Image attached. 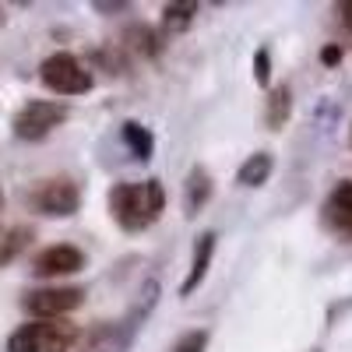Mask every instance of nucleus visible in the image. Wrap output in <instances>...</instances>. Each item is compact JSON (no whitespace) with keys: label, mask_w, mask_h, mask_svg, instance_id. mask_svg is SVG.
<instances>
[{"label":"nucleus","mask_w":352,"mask_h":352,"mask_svg":"<svg viewBox=\"0 0 352 352\" xmlns=\"http://www.w3.org/2000/svg\"><path fill=\"white\" fill-rule=\"evenodd\" d=\"M264 127L268 131H282L292 116V88L289 85H272L268 99H264Z\"/></svg>","instance_id":"nucleus-13"},{"label":"nucleus","mask_w":352,"mask_h":352,"mask_svg":"<svg viewBox=\"0 0 352 352\" xmlns=\"http://www.w3.org/2000/svg\"><path fill=\"white\" fill-rule=\"evenodd\" d=\"M197 11H201V4H194V0L166 4L162 8V28H166V32H184V28H190V21H194Z\"/></svg>","instance_id":"nucleus-17"},{"label":"nucleus","mask_w":352,"mask_h":352,"mask_svg":"<svg viewBox=\"0 0 352 352\" xmlns=\"http://www.w3.org/2000/svg\"><path fill=\"white\" fill-rule=\"evenodd\" d=\"M335 21H338V36H342V50H352V0L335 4Z\"/></svg>","instance_id":"nucleus-20"},{"label":"nucleus","mask_w":352,"mask_h":352,"mask_svg":"<svg viewBox=\"0 0 352 352\" xmlns=\"http://www.w3.org/2000/svg\"><path fill=\"white\" fill-rule=\"evenodd\" d=\"M39 81L53 96H85V92H92V85H96L88 64L81 60V56L67 53V50L50 53L39 64Z\"/></svg>","instance_id":"nucleus-4"},{"label":"nucleus","mask_w":352,"mask_h":352,"mask_svg":"<svg viewBox=\"0 0 352 352\" xmlns=\"http://www.w3.org/2000/svg\"><path fill=\"white\" fill-rule=\"evenodd\" d=\"M106 204H109V219L124 232H144L166 212V187L159 180L113 184L106 194Z\"/></svg>","instance_id":"nucleus-1"},{"label":"nucleus","mask_w":352,"mask_h":352,"mask_svg":"<svg viewBox=\"0 0 352 352\" xmlns=\"http://www.w3.org/2000/svg\"><path fill=\"white\" fill-rule=\"evenodd\" d=\"M120 141L127 144V152H131L138 162H148V159L155 155V138H152V131L144 127V124H138V120H124V124H120Z\"/></svg>","instance_id":"nucleus-15"},{"label":"nucleus","mask_w":352,"mask_h":352,"mask_svg":"<svg viewBox=\"0 0 352 352\" xmlns=\"http://www.w3.org/2000/svg\"><path fill=\"white\" fill-rule=\"evenodd\" d=\"M342 56H345V50H342V43H328L324 50H320V60H324L328 67H335V64L342 60Z\"/></svg>","instance_id":"nucleus-23"},{"label":"nucleus","mask_w":352,"mask_h":352,"mask_svg":"<svg viewBox=\"0 0 352 352\" xmlns=\"http://www.w3.org/2000/svg\"><path fill=\"white\" fill-rule=\"evenodd\" d=\"M272 173H275V155L272 152H254L243 159V166L236 169V184L254 190V187H264L272 180Z\"/></svg>","instance_id":"nucleus-14"},{"label":"nucleus","mask_w":352,"mask_h":352,"mask_svg":"<svg viewBox=\"0 0 352 352\" xmlns=\"http://www.w3.org/2000/svg\"><path fill=\"white\" fill-rule=\"evenodd\" d=\"M215 247H219V232L208 229L201 232V236L194 240V257H190V268H187V278L180 285V296H194V289L204 285V278H208V268H212V257H215Z\"/></svg>","instance_id":"nucleus-10"},{"label":"nucleus","mask_w":352,"mask_h":352,"mask_svg":"<svg viewBox=\"0 0 352 352\" xmlns=\"http://www.w3.org/2000/svg\"><path fill=\"white\" fill-rule=\"evenodd\" d=\"M215 194V180H212V173L204 169V166H194L187 173V184H184V208H187V219L201 215L204 212V204L212 201Z\"/></svg>","instance_id":"nucleus-11"},{"label":"nucleus","mask_w":352,"mask_h":352,"mask_svg":"<svg viewBox=\"0 0 352 352\" xmlns=\"http://www.w3.org/2000/svg\"><path fill=\"white\" fill-rule=\"evenodd\" d=\"M0 212H4V194H0ZM0 229H4V226H0Z\"/></svg>","instance_id":"nucleus-25"},{"label":"nucleus","mask_w":352,"mask_h":352,"mask_svg":"<svg viewBox=\"0 0 352 352\" xmlns=\"http://www.w3.org/2000/svg\"><path fill=\"white\" fill-rule=\"evenodd\" d=\"M349 144H352V131H349Z\"/></svg>","instance_id":"nucleus-26"},{"label":"nucleus","mask_w":352,"mask_h":352,"mask_svg":"<svg viewBox=\"0 0 352 352\" xmlns=\"http://www.w3.org/2000/svg\"><path fill=\"white\" fill-rule=\"evenodd\" d=\"M320 222L331 236L352 240V180H338L320 204Z\"/></svg>","instance_id":"nucleus-9"},{"label":"nucleus","mask_w":352,"mask_h":352,"mask_svg":"<svg viewBox=\"0 0 352 352\" xmlns=\"http://www.w3.org/2000/svg\"><path fill=\"white\" fill-rule=\"evenodd\" d=\"M81 303H85L81 285H39L21 296V310L28 314V320H64Z\"/></svg>","instance_id":"nucleus-7"},{"label":"nucleus","mask_w":352,"mask_h":352,"mask_svg":"<svg viewBox=\"0 0 352 352\" xmlns=\"http://www.w3.org/2000/svg\"><path fill=\"white\" fill-rule=\"evenodd\" d=\"M32 236H36L32 226H4V229H0V268L11 264V261H18L28 250Z\"/></svg>","instance_id":"nucleus-16"},{"label":"nucleus","mask_w":352,"mask_h":352,"mask_svg":"<svg viewBox=\"0 0 352 352\" xmlns=\"http://www.w3.org/2000/svg\"><path fill=\"white\" fill-rule=\"evenodd\" d=\"M85 250L74 243H53L46 250H39L32 257V275L36 278H64V275H78L85 268Z\"/></svg>","instance_id":"nucleus-8"},{"label":"nucleus","mask_w":352,"mask_h":352,"mask_svg":"<svg viewBox=\"0 0 352 352\" xmlns=\"http://www.w3.org/2000/svg\"><path fill=\"white\" fill-rule=\"evenodd\" d=\"M4 21H8V11H4V8H0V25H4Z\"/></svg>","instance_id":"nucleus-24"},{"label":"nucleus","mask_w":352,"mask_h":352,"mask_svg":"<svg viewBox=\"0 0 352 352\" xmlns=\"http://www.w3.org/2000/svg\"><path fill=\"white\" fill-rule=\"evenodd\" d=\"M92 11H99V14H124V11H131V4L127 0H96Z\"/></svg>","instance_id":"nucleus-22"},{"label":"nucleus","mask_w":352,"mask_h":352,"mask_svg":"<svg viewBox=\"0 0 352 352\" xmlns=\"http://www.w3.org/2000/svg\"><path fill=\"white\" fill-rule=\"evenodd\" d=\"M155 303H159V278H148V282L141 285L138 303L131 307V314L120 317V320H106V324H99L92 335H85L81 352H127L134 345L141 324L155 310Z\"/></svg>","instance_id":"nucleus-2"},{"label":"nucleus","mask_w":352,"mask_h":352,"mask_svg":"<svg viewBox=\"0 0 352 352\" xmlns=\"http://www.w3.org/2000/svg\"><path fill=\"white\" fill-rule=\"evenodd\" d=\"M208 342H212L208 331H204V328H194V331H187V335L176 338L169 352H204V349H208Z\"/></svg>","instance_id":"nucleus-18"},{"label":"nucleus","mask_w":352,"mask_h":352,"mask_svg":"<svg viewBox=\"0 0 352 352\" xmlns=\"http://www.w3.org/2000/svg\"><path fill=\"white\" fill-rule=\"evenodd\" d=\"M67 116H71V109H67L64 102H56V99H28V102L14 113L11 131H14L18 141H43V138H50L56 127H64Z\"/></svg>","instance_id":"nucleus-6"},{"label":"nucleus","mask_w":352,"mask_h":352,"mask_svg":"<svg viewBox=\"0 0 352 352\" xmlns=\"http://www.w3.org/2000/svg\"><path fill=\"white\" fill-rule=\"evenodd\" d=\"M124 50H134L138 56H148V60H159L162 50H166V39H162V32H155L152 25L138 21V25H131L127 32H124Z\"/></svg>","instance_id":"nucleus-12"},{"label":"nucleus","mask_w":352,"mask_h":352,"mask_svg":"<svg viewBox=\"0 0 352 352\" xmlns=\"http://www.w3.org/2000/svg\"><path fill=\"white\" fill-rule=\"evenodd\" d=\"M81 342V328L74 320H25L18 324L8 342L4 352H74V345Z\"/></svg>","instance_id":"nucleus-3"},{"label":"nucleus","mask_w":352,"mask_h":352,"mask_svg":"<svg viewBox=\"0 0 352 352\" xmlns=\"http://www.w3.org/2000/svg\"><path fill=\"white\" fill-rule=\"evenodd\" d=\"M96 60L109 67V74H120L127 71V60H124V53L120 50H96Z\"/></svg>","instance_id":"nucleus-21"},{"label":"nucleus","mask_w":352,"mask_h":352,"mask_svg":"<svg viewBox=\"0 0 352 352\" xmlns=\"http://www.w3.org/2000/svg\"><path fill=\"white\" fill-rule=\"evenodd\" d=\"M254 81H257L261 88L272 85V50H268V46L254 50Z\"/></svg>","instance_id":"nucleus-19"},{"label":"nucleus","mask_w":352,"mask_h":352,"mask_svg":"<svg viewBox=\"0 0 352 352\" xmlns=\"http://www.w3.org/2000/svg\"><path fill=\"white\" fill-rule=\"evenodd\" d=\"M25 204L46 219H71L81 208V187L71 176H46L25 190Z\"/></svg>","instance_id":"nucleus-5"},{"label":"nucleus","mask_w":352,"mask_h":352,"mask_svg":"<svg viewBox=\"0 0 352 352\" xmlns=\"http://www.w3.org/2000/svg\"><path fill=\"white\" fill-rule=\"evenodd\" d=\"M314 352H320V349H314Z\"/></svg>","instance_id":"nucleus-27"}]
</instances>
